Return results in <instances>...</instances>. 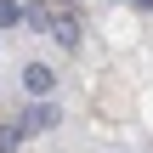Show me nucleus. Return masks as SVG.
Returning a JSON list of instances; mask_svg holds the SVG:
<instances>
[{
  "label": "nucleus",
  "mask_w": 153,
  "mask_h": 153,
  "mask_svg": "<svg viewBox=\"0 0 153 153\" xmlns=\"http://www.w3.org/2000/svg\"><path fill=\"white\" fill-rule=\"evenodd\" d=\"M17 142H23V131L17 125H0V153H17Z\"/></svg>",
  "instance_id": "obj_5"
},
{
  "label": "nucleus",
  "mask_w": 153,
  "mask_h": 153,
  "mask_svg": "<svg viewBox=\"0 0 153 153\" xmlns=\"http://www.w3.org/2000/svg\"><path fill=\"white\" fill-rule=\"evenodd\" d=\"M45 28H51V40H57L62 51H74V45H79V17H74V11H62V17H51Z\"/></svg>",
  "instance_id": "obj_2"
},
{
  "label": "nucleus",
  "mask_w": 153,
  "mask_h": 153,
  "mask_svg": "<svg viewBox=\"0 0 153 153\" xmlns=\"http://www.w3.org/2000/svg\"><path fill=\"white\" fill-rule=\"evenodd\" d=\"M23 23V6L17 0H0V28H17Z\"/></svg>",
  "instance_id": "obj_4"
},
{
  "label": "nucleus",
  "mask_w": 153,
  "mask_h": 153,
  "mask_svg": "<svg viewBox=\"0 0 153 153\" xmlns=\"http://www.w3.org/2000/svg\"><path fill=\"white\" fill-rule=\"evenodd\" d=\"M51 85H57V74H51L45 62H28V68H23V91H28V97H51Z\"/></svg>",
  "instance_id": "obj_3"
},
{
  "label": "nucleus",
  "mask_w": 153,
  "mask_h": 153,
  "mask_svg": "<svg viewBox=\"0 0 153 153\" xmlns=\"http://www.w3.org/2000/svg\"><path fill=\"white\" fill-rule=\"evenodd\" d=\"M131 6H136V11H153V0H131Z\"/></svg>",
  "instance_id": "obj_6"
},
{
  "label": "nucleus",
  "mask_w": 153,
  "mask_h": 153,
  "mask_svg": "<svg viewBox=\"0 0 153 153\" xmlns=\"http://www.w3.org/2000/svg\"><path fill=\"white\" fill-rule=\"evenodd\" d=\"M57 119H62V114H57V108H51V102L40 97L34 108H23V119H17V131H51Z\"/></svg>",
  "instance_id": "obj_1"
}]
</instances>
